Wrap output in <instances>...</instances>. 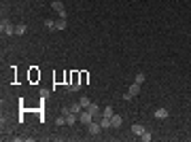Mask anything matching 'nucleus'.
I'll use <instances>...</instances> for the list:
<instances>
[{
	"label": "nucleus",
	"instance_id": "nucleus-1",
	"mask_svg": "<svg viewBox=\"0 0 191 142\" xmlns=\"http://www.w3.org/2000/svg\"><path fill=\"white\" fill-rule=\"evenodd\" d=\"M0 32L4 36H15V25L9 21V19H2V24H0Z\"/></svg>",
	"mask_w": 191,
	"mask_h": 142
},
{
	"label": "nucleus",
	"instance_id": "nucleus-2",
	"mask_svg": "<svg viewBox=\"0 0 191 142\" xmlns=\"http://www.w3.org/2000/svg\"><path fill=\"white\" fill-rule=\"evenodd\" d=\"M51 9L58 13L60 17H66V7H64V2H62V0H53V2H51Z\"/></svg>",
	"mask_w": 191,
	"mask_h": 142
},
{
	"label": "nucleus",
	"instance_id": "nucleus-3",
	"mask_svg": "<svg viewBox=\"0 0 191 142\" xmlns=\"http://www.w3.org/2000/svg\"><path fill=\"white\" fill-rule=\"evenodd\" d=\"M100 130H102V125H100V121H89L87 123V131H89V136H98L100 134Z\"/></svg>",
	"mask_w": 191,
	"mask_h": 142
},
{
	"label": "nucleus",
	"instance_id": "nucleus-4",
	"mask_svg": "<svg viewBox=\"0 0 191 142\" xmlns=\"http://www.w3.org/2000/svg\"><path fill=\"white\" fill-rule=\"evenodd\" d=\"M79 121H81V123H83V125H87V123H89V121H94V117H91V112H89V110H87V108H83V110H81V112H79Z\"/></svg>",
	"mask_w": 191,
	"mask_h": 142
},
{
	"label": "nucleus",
	"instance_id": "nucleus-5",
	"mask_svg": "<svg viewBox=\"0 0 191 142\" xmlns=\"http://www.w3.org/2000/svg\"><path fill=\"white\" fill-rule=\"evenodd\" d=\"M87 110H89V112H91V117H94V119H100V117H102V108L98 106V104H96V102H91V104H89V106H87Z\"/></svg>",
	"mask_w": 191,
	"mask_h": 142
},
{
	"label": "nucleus",
	"instance_id": "nucleus-6",
	"mask_svg": "<svg viewBox=\"0 0 191 142\" xmlns=\"http://www.w3.org/2000/svg\"><path fill=\"white\" fill-rule=\"evenodd\" d=\"M170 117V112H168V108H157L155 110V119H159V121H164V119Z\"/></svg>",
	"mask_w": 191,
	"mask_h": 142
},
{
	"label": "nucleus",
	"instance_id": "nucleus-7",
	"mask_svg": "<svg viewBox=\"0 0 191 142\" xmlns=\"http://www.w3.org/2000/svg\"><path fill=\"white\" fill-rule=\"evenodd\" d=\"M128 94H130L132 98H136V95L140 94V83H134V85H130V89H128Z\"/></svg>",
	"mask_w": 191,
	"mask_h": 142
},
{
	"label": "nucleus",
	"instance_id": "nucleus-8",
	"mask_svg": "<svg viewBox=\"0 0 191 142\" xmlns=\"http://www.w3.org/2000/svg\"><path fill=\"white\" fill-rule=\"evenodd\" d=\"M142 131H144V125H142V123H134V125H132V134H134V136H140Z\"/></svg>",
	"mask_w": 191,
	"mask_h": 142
},
{
	"label": "nucleus",
	"instance_id": "nucleus-9",
	"mask_svg": "<svg viewBox=\"0 0 191 142\" xmlns=\"http://www.w3.org/2000/svg\"><path fill=\"white\" fill-rule=\"evenodd\" d=\"M110 123H113V127H121V125H123V117L113 115V117H110Z\"/></svg>",
	"mask_w": 191,
	"mask_h": 142
},
{
	"label": "nucleus",
	"instance_id": "nucleus-10",
	"mask_svg": "<svg viewBox=\"0 0 191 142\" xmlns=\"http://www.w3.org/2000/svg\"><path fill=\"white\" fill-rule=\"evenodd\" d=\"M98 121H100L102 130H108V127H113V123H110V119H108V117H100Z\"/></svg>",
	"mask_w": 191,
	"mask_h": 142
},
{
	"label": "nucleus",
	"instance_id": "nucleus-11",
	"mask_svg": "<svg viewBox=\"0 0 191 142\" xmlns=\"http://www.w3.org/2000/svg\"><path fill=\"white\" fill-rule=\"evenodd\" d=\"M26 34V25L24 24H17L15 25V36H24Z\"/></svg>",
	"mask_w": 191,
	"mask_h": 142
},
{
	"label": "nucleus",
	"instance_id": "nucleus-12",
	"mask_svg": "<svg viewBox=\"0 0 191 142\" xmlns=\"http://www.w3.org/2000/svg\"><path fill=\"white\" fill-rule=\"evenodd\" d=\"M66 17H60V19H58V21H55V30H64V28H66Z\"/></svg>",
	"mask_w": 191,
	"mask_h": 142
},
{
	"label": "nucleus",
	"instance_id": "nucleus-13",
	"mask_svg": "<svg viewBox=\"0 0 191 142\" xmlns=\"http://www.w3.org/2000/svg\"><path fill=\"white\" fill-rule=\"evenodd\" d=\"M70 110H72V112H77V115H79V112L83 110V106H81V102H72V104H70Z\"/></svg>",
	"mask_w": 191,
	"mask_h": 142
},
{
	"label": "nucleus",
	"instance_id": "nucleus-14",
	"mask_svg": "<svg viewBox=\"0 0 191 142\" xmlns=\"http://www.w3.org/2000/svg\"><path fill=\"white\" fill-rule=\"evenodd\" d=\"M113 115H115V110H113V106H106V108H102V117H113Z\"/></svg>",
	"mask_w": 191,
	"mask_h": 142
},
{
	"label": "nucleus",
	"instance_id": "nucleus-15",
	"mask_svg": "<svg viewBox=\"0 0 191 142\" xmlns=\"http://www.w3.org/2000/svg\"><path fill=\"white\" fill-rule=\"evenodd\" d=\"M151 138H153V134H151V131H147V130L140 134V140H142V142H151Z\"/></svg>",
	"mask_w": 191,
	"mask_h": 142
},
{
	"label": "nucleus",
	"instance_id": "nucleus-16",
	"mask_svg": "<svg viewBox=\"0 0 191 142\" xmlns=\"http://www.w3.org/2000/svg\"><path fill=\"white\" fill-rule=\"evenodd\" d=\"M79 102H81V106H83V108H87L89 104H91V100H89L87 95H81V100H79Z\"/></svg>",
	"mask_w": 191,
	"mask_h": 142
},
{
	"label": "nucleus",
	"instance_id": "nucleus-17",
	"mask_svg": "<svg viewBox=\"0 0 191 142\" xmlns=\"http://www.w3.org/2000/svg\"><path fill=\"white\" fill-rule=\"evenodd\" d=\"M134 83H140V85L144 83V74H142V72H138V74L134 76Z\"/></svg>",
	"mask_w": 191,
	"mask_h": 142
},
{
	"label": "nucleus",
	"instance_id": "nucleus-18",
	"mask_svg": "<svg viewBox=\"0 0 191 142\" xmlns=\"http://www.w3.org/2000/svg\"><path fill=\"white\" fill-rule=\"evenodd\" d=\"M45 28H47V30H55V21H53V19H47V21H45Z\"/></svg>",
	"mask_w": 191,
	"mask_h": 142
},
{
	"label": "nucleus",
	"instance_id": "nucleus-19",
	"mask_svg": "<svg viewBox=\"0 0 191 142\" xmlns=\"http://www.w3.org/2000/svg\"><path fill=\"white\" fill-rule=\"evenodd\" d=\"M38 76H40V74H38V72H36V70H32V72H30V79H32V81H36Z\"/></svg>",
	"mask_w": 191,
	"mask_h": 142
},
{
	"label": "nucleus",
	"instance_id": "nucleus-20",
	"mask_svg": "<svg viewBox=\"0 0 191 142\" xmlns=\"http://www.w3.org/2000/svg\"><path fill=\"white\" fill-rule=\"evenodd\" d=\"M87 83V72H81V85Z\"/></svg>",
	"mask_w": 191,
	"mask_h": 142
}]
</instances>
